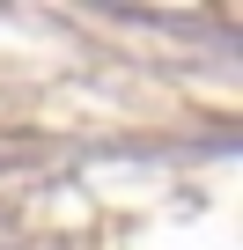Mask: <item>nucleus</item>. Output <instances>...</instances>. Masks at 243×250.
Wrapping results in <instances>:
<instances>
[]
</instances>
